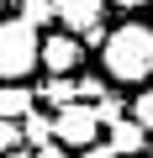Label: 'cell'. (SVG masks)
Wrapping results in <instances>:
<instances>
[{"label": "cell", "mask_w": 153, "mask_h": 158, "mask_svg": "<svg viewBox=\"0 0 153 158\" xmlns=\"http://www.w3.org/2000/svg\"><path fill=\"white\" fill-rule=\"evenodd\" d=\"M32 100H37V90H27L21 79H6V85H0V116H27L32 111Z\"/></svg>", "instance_id": "cell-7"}, {"label": "cell", "mask_w": 153, "mask_h": 158, "mask_svg": "<svg viewBox=\"0 0 153 158\" xmlns=\"http://www.w3.org/2000/svg\"><path fill=\"white\" fill-rule=\"evenodd\" d=\"M42 63V37L37 21L16 16V21H0V79H27Z\"/></svg>", "instance_id": "cell-2"}, {"label": "cell", "mask_w": 153, "mask_h": 158, "mask_svg": "<svg viewBox=\"0 0 153 158\" xmlns=\"http://www.w3.org/2000/svg\"><path fill=\"white\" fill-rule=\"evenodd\" d=\"M95 116H100V127H111V121H121V116H127V111H121V95H111V90H106V95L95 100Z\"/></svg>", "instance_id": "cell-10"}, {"label": "cell", "mask_w": 153, "mask_h": 158, "mask_svg": "<svg viewBox=\"0 0 153 158\" xmlns=\"http://www.w3.org/2000/svg\"><path fill=\"white\" fill-rule=\"evenodd\" d=\"M27 6V21H48V16H58V0H21Z\"/></svg>", "instance_id": "cell-12"}, {"label": "cell", "mask_w": 153, "mask_h": 158, "mask_svg": "<svg viewBox=\"0 0 153 158\" xmlns=\"http://www.w3.org/2000/svg\"><path fill=\"white\" fill-rule=\"evenodd\" d=\"M11 148H21V121L16 116H0V158H6Z\"/></svg>", "instance_id": "cell-11"}, {"label": "cell", "mask_w": 153, "mask_h": 158, "mask_svg": "<svg viewBox=\"0 0 153 158\" xmlns=\"http://www.w3.org/2000/svg\"><path fill=\"white\" fill-rule=\"evenodd\" d=\"M116 6H127V11H137V6H153V0H116Z\"/></svg>", "instance_id": "cell-16"}, {"label": "cell", "mask_w": 153, "mask_h": 158, "mask_svg": "<svg viewBox=\"0 0 153 158\" xmlns=\"http://www.w3.org/2000/svg\"><path fill=\"white\" fill-rule=\"evenodd\" d=\"M79 58H85V48L74 42V37H58V32L42 37V69H48V74H74Z\"/></svg>", "instance_id": "cell-5"}, {"label": "cell", "mask_w": 153, "mask_h": 158, "mask_svg": "<svg viewBox=\"0 0 153 158\" xmlns=\"http://www.w3.org/2000/svg\"><path fill=\"white\" fill-rule=\"evenodd\" d=\"M100 16H106L100 0H58V21L79 37H100Z\"/></svg>", "instance_id": "cell-4"}, {"label": "cell", "mask_w": 153, "mask_h": 158, "mask_svg": "<svg viewBox=\"0 0 153 158\" xmlns=\"http://www.w3.org/2000/svg\"><path fill=\"white\" fill-rule=\"evenodd\" d=\"M21 142H27V148H42V142H53V116H37V111H27V116H21Z\"/></svg>", "instance_id": "cell-9"}, {"label": "cell", "mask_w": 153, "mask_h": 158, "mask_svg": "<svg viewBox=\"0 0 153 158\" xmlns=\"http://www.w3.org/2000/svg\"><path fill=\"white\" fill-rule=\"evenodd\" d=\"M132 116H137L142 127H153V90H142V95H132Z\"/></svg>", "instance_id": "cell-13"}, {"label": "cell", "mask_w": 153, "mask_h": 158, "mask_svg": "<svg viewBox=\"0 0 153 158\" xmlns=\"http://www.w3.org/2000/svg\"><path fill=\"white\" fill-rule=\"evenodd\" d=\"M79 158H121L111 142H90V148H79Z\"/></svg>", "instance_id": "cell-14"}, {"label": "cell", "mask_w": 153, "mask_h": 158, "mask_svg": "<svg viewBox=\"0 0 153 158\" xmlns=\"http://www.w3.org/2000/svg\"><path fill=\"white\" fill-rule=\"evenodd\" d=\"M6 158H37V153H27V148H11V153H6Z\"/></svg>", "instance_id": "cell-17"}, {"label": "cell", "mask_w": 153, "mask_h": 158, "mask_svg": "<svg viewBox=\"0 0 153 158\" xmlns=\"http://www.w3.org/2000/svg\"><path fill=\"white\" fill-rule=\"evenodd\" d=\"M106 142H111L121 158H132V153H142V142H148V127H142L137 116H121V121H111V127H106Z\"/></svg>", "instance_id": "cell-6"}, {"label": "cell", "mask_w": 153, "mask_h": 158, "mask_svg": "<svg viewBox=\"0 0 153 158\" xmlns=\"http://www.w3.org/2000/svg\"><path fill=\"white\" fill-rule=\"evenodd\" d=\"M95 132H100V116H95L90 100H69V106H58V116H53V137H58L63 148H90Z\"/></svg>", "instance_id": "cell-3"}, {"label": "cell", "mask_w": 153, "mask_h": 158, "mask_svg": "<svg viewBox=\"0 0 153 158\" xmlns=\"http://www.w3.org/2000/svg\"><path fill=\"white\" fill-rule=\"evenodd\" d=\"M100 63H106V74H111V79H121V85H142V79L153 74V27L127 21V27L106 32Z\"/></svg>", "instance_id": "cell-1"}, {"label": "cell", "mask_w": 153, "mask_h": 158, "mask_svg": "<svg viewBox=\"0 0 153 158\" xmlns=\"http://www.w3.org/2000/svg\"><path fill=\"white\" fill-rule=\"evenodd\" d=\"M37 158H69V153H63V142H42V148H37Z\"/></svg>", "instance_id": "cell-15"}, {"label": "cell", "mask_w": 153, "mask_h": 158, "mask_svg": "<svg viewBox=\"0 0 153 158\" xmlns=\"http://www.w3.org/2000/svg\"><path fill=\"white\" fill-rule=\"evenodd\" d=\"M37 95H42V106H53V111H58V106H69V100H79V85H74L69 74H53Z\"/></svg>", "instance_id": "cell-8"}]
</instances>
